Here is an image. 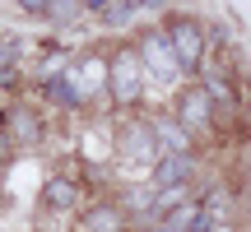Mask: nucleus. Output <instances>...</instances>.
Here are the masks:
<instances>
[{
    "instance_id": "nucleus-11",
    "label": "nucleus",
    "mask_w": 251,
    "mask_h": 232,
    "mask_svg": "<svg viewBox=\"0 0 251 232\" xmlns=\"http://www.w3.org/2000/svg\"><path fill=\"white\" fill-rule=\"evenodd\" d=\"M9 130H14V135H19V139H24V144H33V139H37L33 112H14V116H9Z\"/></svg>"
},
{
    "instance_id": "nucleus-7",
    "label": "nucleus",
    "mask_w": 251,
    "mask_h": 232,
    "mask_svg": "<svg viewBox=\"0 0 251 232\" xmlns=\"http://www.w3.org/2000/svg\"><path fill=\"white\" fill-rule=\"evenodd\" d=\"M149 130H153V139H158L168 153H191V130L181 121H163V116H158Z\"/></svg>"
},
{
    "instance_id": "nucleus-13",
    "label": "nucleus",
    "mask_w": 251,
    "mask_h": 232,
    "mask_svg": "<svg viewBox=\"0 0 251 232\" xmlns=\"http://www.w3.org/2000/svg\"><path fill=\"white\" fill-rule=\"evenodd\" d=\"M191 214H196V209H172V214H168V232H186Z\"/></svg>"
},
{
    "instance_id": "nucleus-10",
    "label": "nucleus",
    "mask_w": 251,
    "mask_h": 232,
    "mask_svg": "<svg viewBox=\"0 0 251 232\" xmlns=\"http://www.w3.org/2000/svg\"><path fill=\"white\" fill-rule=\"evenodd\" d=\"M75 195H79V190H75L70 181H61V177H56V181H47V205L70 209V205H75Z\"/></svg>"
},
{
    "instance_id": "nucleus-12",
    "label": "nucleus",
    "mask_w": 251,
    "mask_h": 232,
    "mask_svg": "<svg viewBox=\"0 0 251 232\" xmlns=\"http://www.w3.org/2000/svg\"><path fill=\"white\" fill-rule=\"evenodd\" d=\"M130 14H135V0H121V5H112V9H107V23H112V28H121V23H130Z\"/></svg>"
},
{
    "instance_id": "nucleus-15",
    "label": "nucleus",
    "mask_w": 251,
    "mask_h": 232,
    "mask_svg": "<svg viewBox=\"0 0 251 232\" xmlns=\"http://www.w3.org/2000/svg\"><path fill=\"white\" fill-rule=\"evenodd\" d=\"M89 9H107V0H89Z\"/></svg>"
},
{
    "instance_id": "nucleus-6",
    "label": "nucleus",
    "mask_w": 251,
    "mask_h": 232,
    "mask_svg": "<svg viewBox=\"0 0 251 232\" xmlns=\"http://www.w3.org/2000/svg\"><path fill=\"white\" fill-rule=\"evenodd\" d=\"M177 121L186 125L191 135H196L200 125H209V93H205V89H191L186 98H181V112H177Z\"/></svg>"
},
{
    "instance_id": "nucleus-3",
    "label": "nucleus",
    "mask_w": 251,
    "mask_h": 232,
    "mask_svg": "<svg viewBox=\"0 0 251 232\" xmlns=\"http://www.w3.org/2000/svg\"><path fill=\"white\" fill-rule=\"evenodd\" d=\"M168 37H172V51H177L181 70H196V65H200V56H205V33H200V23L181 19V23L172 28Z\"/></svg>"
},
{
    "instance_id": "nucleus-14",
    "label": "nucleus",
    "mask_w": 251,
    "mask_h": 232,
    "mask_svg": "<svg viewBox=\"0 0 251 232\" xmlns=\"http://www.w3.org/2000/svg\"><path fill=\"white\" fill-rule=\"evenodd\" d=\"M19 9H24V14H51L56 0H19Z\"/></svg>"
},
{
    "instance_id": "nucleus-16",
    "label": "nucleus",
    "mask_w": 251,
    "mask_h": 232,
    "mask_svg": "<svg viewBox=\"0 0 251 232\" xmlns=\"http://www.w3.org/2000/svg\"><path fill=\"white\" fill-rule=\"evenodd\" d=\"M209 232H233V228H224V223H214V228H209Z\"/></svg>"
},
{
    "instance_id": "nucleus-4",
    "label": "nucleus",
    "mask_w": 251,
    "mask_h": 232,
    "mask_svg": "<svg viewBox=\"0 0 251 232\" xmlns=\"http://www.w3.org/2000/svg\"><path fill=\"white\" fill-rule=\"evenodd\" d=\"M153 130L149 125H126L121 130V153H126V162H135V167H149L153 158H158V149H153Z\"/></svg>"
},
{
    "instance_id": "nucleus-8",
    "label": "nucleus",
    "mask_w": 251,
    "mask_h": 232,
    "mask_svg": "<svg viewBox=\"0 0 251 232\" xmlns=\"http://www.w3.org/2000/svg\"><path fill=\"white\" fill-rule=\"evenodd\" d=\"M84 232H126V214L117 205H93L84 214Z\"/></svg>"
},
{
    "instance_id": "nucleus-17",
    "label": "nucleus",
    "mask_w": 251,
    "mask_h": 232,
    "mask_svg": "<svg viewBox=\"0 0 251 232\" xmlns=\"http://www.w3.org/2000/svg\"><path fill=\"white\" fill-rule=\"evenodd\" d=\"M144 5H158V0H144Z\"/></svg>"
},
{
    "instance_id": "nucleus-2",
    "label": "nucleus",
    "mask_w": 251,
    "mask_h": 232,
    "mask_svg": "<svg viewBox=\"0 0 251 232\" xmlns=\"http://www.w3.org/2000/svg\"><path fill=\"white\" fill-rule=\"evenodd\" d=\"M140 65H149L158 84H172L181 74V61H177V51H172V37H163V33L144 37L140 42Z\"/></svg>"
},
{
    "instance_id": "nucleus-5",
    "label": "nucleus",
    "mask_w": 251,
    "mask_h": 232,
    "mask_svg": "<svg viewBox=\"0 0 251 232\" xmlns=\"http://www.w3.org/2000/svg\"><path fill=\"white\" fill-rule=\"evenodd\" d=\"M191 172H196L191 153H163V162L153 167V186L158 190H177L181 181H191Z\"/></svg>"
},
{
    "instance_id": "nucleus-1",
    "label": "nucleus",
    "mask_w": 251,
    "mask_h": 232,
    "mask_svg": "<svg viewBox=\"0 0 251 232\" xmlns=\"http://www.w3.org/2000/svg\"><path fill=\"white\" fill-rule=\"evenodd\" d=\"M107 84H112V98H117V102H140V93H144V65H140V56H135V51L112 56Z\"/></svg>"
},
{
    "instance_id": "nucleus-9",
    "label": "nucleus",
    "mask_w": 251,
    "mask_h": 232,
    "mask_svg": "<svg viewBox=\"0 0 251 232\" xmlns=\"http://www.w3.org/2000/svg\"><path fill=\"white\" fill-rule=\"evenodd\" d=\"M47 98L75 107V102H79V89H70V74H51V79H47Z\"/></svg>"
}]
</instances>
